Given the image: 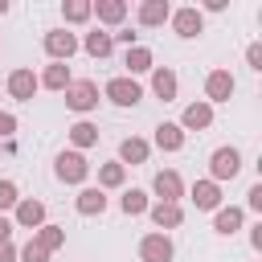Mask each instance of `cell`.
Segmentation results:
<instances>
[{
    "label": "cell",
    "instance_id": "38",
    "mask_svg": "<svg viewBox=\"0 0 262 262\" xmlns=\"http://www.w3.org/2000/svg\"><path fill=\"white\" fill-rule=\"evenodd\" d=\"M0 262H16V246H12V242L0 246Z\"/></svg>",
    "mask_w": 262,
    "mask_h": 262
},
{
    "label": "cell",
    "instance_id": "2",
    "mask_svg": "<svg viewBox=\"0 0 262 262\" xmlns=\"http://www.w3.org/2000/svg\"><path fill=\"white\" fill-rule=\"evenodd\" d=\"M53 176L61 180V184H82L86 176H90V164H86V156L82 151H57V160H53Z\"/></svg>",
    "mask_w": 262,
    "mask_h": 262
},
{
    "label": "cell",
    "instance_id": "22",
    "mask_svg": "<svg viewBox=\"0 0 262 262\" xmlns=\"http://www.w3.org/2000/svg\"><path fill=\"white\" fill-rule=\"evenodd\" d=\"M90 16H98L102 25H123L127 4H123V0H94V4H90Z\"/></svg>",
    "mask_w": 262,
    "mask_h": 262
},
{
    "label": "cell",
    "instance_id": "10",
    "mask_svg": "<svg viewBox=\"0 0 262 262\" xmlns=\"http://www.w3.org/2000/svg\"><path fill=\"white\" fill-rule=\"evenodd\" d=\"M151 192H156L160 201H168V205H180V196H184V180H180V172H172V168L156 172V180H151Z\"/></svg>",
    "mask_w": 262,
    "mask_h": 262
},
{
    "label": "cell",
    "instance_id": "28",
    "mask_svg": "<svg viewBox=\"0 0 262 262\" xmlns=\"http://www.w3.org/2000/svg\"><path fill=\"white\" fill-rule=\"evenodd\" d=\"M123 180H127V168H123L119 160L98 168V188H102V192H106V188H123Z\"/></svg>",
    "mask_w": 262,
    "mask_h": 262
},
{
    "label": "cell",
    "instance_id": "37",
    "mask_svg": "<svg viewBox=\"0 0 262 262\" xmlns=\"http://www.w3.org/2000/svg\"><path fill=\"white\" fill-rule=\"evenodd\" d=\"M250 246H254V250H262V221L250 229Z\"/></svg>",
    "mask_w": 262,
    "mask_h": 262
},
{
    "label": "cell",
    "instance_id": "12",
    "mask_svg": "<svg viewBox=\"0 0 262 262\" xmlns=\"http://www.w3.org/2000/svg\"><path fill=\"white\" fill-rule=\"evenodd\" d=\"M176 90H180L176 70H172V66H156V70H151V94H156L160 102H172V98H176Z\"/></svg>",
    "mask_w": 262,
    "mask_h": 262
},
{
    "label": "cell",
    "instance_id": "24",
    "mask_svg": "<svg viewBox=\"0 0 262 262\" xmlns=\"http://www.w3.org/2000/svg\"><path fill=\"white\" fill-rule=\"evenodd\" d=\"M33 242L45 250V254H53V250H61L66 246V225H41V229H33Z\"/></svg>",
    "mask_w": 262,
    "mask_h": 262
},
{
    "label": "cell",
    "instance_id": "27",
    "mask_svg": "<svg viewBox=\"0 0 262 262\" xmlns=\"http://www.w3.org/2000/svg\"><path fill=\"white\" fill-rule=\"evenodd\" d=\"M119 209H123L127 217H139V213H147V209H151V201H147V192H143V188H127V192L119 196Z\"/></svg>",
    "mask_w": 262,
    "mask_h": 262
},
{
    "label": "cell",
    "instance_id": "20",
    "mask_svg": "<svg viewBox=\"0 0 262 262\" xmlns=\"http://www.w3.org/2000/svg\"><path fill=\"white\" fill-rule=\"evenodd\" d=\"M123 66H127V78H135V74L156 70V57H151V49H147V45H131V49L123 53Z\"/></svg>",
    "mask_w": 262,
    "mask_h": 262
},
{
    "label": "cell",
    "instance_id": "16",
    "mask_svg": "<svg viewBox=\"0 0 262 262\" xmlns=\"http://www.w3.org/2000/svg\"><path fill=\"white\" fill-rule=\"evenodd\" d=\"M147 217H151V225H156V229H164V233H168V229H176V225L184 221V209H180V205H168V201H156V205L147 209Z\"/></svg>",
    "mask_w": 262,
    "mask_h": 262
},
{
    "label": "cell",
    "instance_id": "36",
    "mask_svg": "<svg viewBox=\"0 0 262 262\" xmlns=\"http://www.w3.org/2000/svg\"><path fill=\"white\" fill-rule=\"evenodd\" d=\"M111 41H123V45L131 49V45H135V33H131V29H123V33H111Z\"/></svg>",
    "mask_w": 262,
    "mask_h": 262
},
{
    "label": "cell",
    "instance_id": "19",
    "mask_svg": "<svg viewBox=\"0 0 262 262\" xmlns=\"http://www.w3.org/2000/svg\"><path fill=\"white\" fill-rule=\"evenodd\" d=\"M74 209H78L82 217H102V213H106V192H102V188H82V192L74 196Z\"/></svg>",
    "mask_w": 262,
    "mask_h": 262
},
{
    "label": "cell",
    "instance_id": "14",
    "mask_svg": "<svg viewBox=\"0 0 262 262\" xmlns=\"http://www.w3.org/2000/svg\"><path fill=\"white\" fill-rule=\"evenodd\" d=\"M37 90H41V86H37V74H33V70H25V66H20V70H12V74H8V94H12V98L29 102Z\"/></svg>",
    "mask_w": 262,
    "mask_h": 262
},
{
    "label": "cell",
    "instance_id": "15",
    "mask_svg": "<svg viewBox=\"0 0 262 262\" xmlns=\"http://www.w3.org/2000/svg\"><path fill=\"white\" fill-rule=\"evenodd\" d=\"M147 156H151V143L147 139H139V135H127L123 143H119V164L127 168H135V164H147Z\"/></svg>",
    "mask_w": 262,
    "mask_h": 262
},
{
    "label": "cell",
    "instance_id": "9",
    "mask_svg": "<svg viewBox=\"0 0 262 262\" xmlns=\"http://www.w3.org/2000/svg\"><path fill=\"white\" fill-rule=\"evenodd\" d=\"M209 127H213V106H209L205 98L188 102V106H184V115H180V131L188 135V131H209Z\"/></svg>",
    "mask_w": 262,
    "mask_h": 262
},
{
    "label": "cell",
    "instance_id": "25",
    "mask_svg": "<svg viewBox=\"0 0 262 262\" xmlns=\"http://www.w3.org/2000/svg\"><path fill=\"white\" fill-rule=\"evenodd\" d=\"M70 143H74V151H86V147H94V143H98V127H94L90 119H78V123L70 127Z\"/></svg>",
    "mask_w": 262,
    "mask_h": 262
},
{
    "label": "cell",
    "instance_id": "11",
    "mask_svg": "<svg viewBox=\"0 0 262 262\" xmlns=\"http://www.w3.org/2000/svg\"><path fill=\"white\" fill-rule=\"evenodd\" d=\"M12 225H20V229H41V225H45V205L33 201V196H20L16 209H12Z\"/></svg>",
    "mask_w": 262,
    "mask_h": 262
},
{
    "label": "cell",
    "instance_id": "5",
    "mask_svg": "<svg viewBox=\"0 0 262 262\" xmlns=\"http://www.w3.org/2000/svg\"><path fill=\"white\" fill-rule=\"evenodd\" d=\"M41 45H45V53L53 57V61H70L82 45H78V37L70 33V29H49L45 37H41Z\"/></svg>",
    "mask_w": 262,
    "mask_h": 262
},
{
    "label": "cell",
    "instance_id": "17",
    "mask_svg": "<svg viewBox=\"0 0 262 262\" xmlns=\"http://www.w3.org/2000/svg\"><path fill=\"white\" fill-rule=\"evenodd\" d=\"M242 221H246V213H242L237 205H221V209L213 213V233H221V237H233V233L242 229Z\"/></svg>",
    "mask_w": 262,
    "mask_h": 262
},
{
    "label": "cell",
    "instance_id": "29",
    "mask_svg": "<svg viewBox=\"0 0 262 262\" xmlns=\"http://www.w3.org/2000/svg\"><path fill=\"white\" fill-rule=\"evenodd\" d=\"M61 16H66V25H86L90 20V0H61Z\"/></svg>",
    "mask_w": 262,
    "mask_h": 262
},
{
    "label": "cell",
    "instance_id": "6",
    "mask_svg": "<svg viewBox=\"0 0 262 262\" xmlns=\"http://www.w3.org/2000/svg\"><path fill=\"white\" fill-rule=\"evenodd\" d=\"M102 94L115 102V106H135L139 98H143V86L135 82V78H127V74H119V78H111L106 86H102Z\"/></svg>",
    "mask_w": 262,
    "mask_h": 262
},
{
    "label": "cell",
    "instance_id": "23",
    "mask_svg": "<svg viewBox=\"0 0 262 262\" xmlns=\"http://www.w3.org/2000/svg\"><path fill=\"white\" fill-rule=\"evenodd\" d=\"M78 45H82V49H86L90 57H98V61L115 53V41H111V33H102V29H94V33H86V37H82Z\"/></svg>",
    "mask_w": 262,
    "mask_h": 262
},
{
    "label": "cell",
    "instance_id": "13",
    "mask_svg": "<svg viewBox=\"0 0 262 262\" xmlns=\"http://www.w3.org/2000/svg\"><path fill=\"white\" fill-rule=\"evenodd\" d=\"M188 196H192V205L201 213H217L221 209V184H213V180H196Z\"/></svg>",
    "mask_w": 262,
    "mask_h": 262
},
{
    "label": "cell",
    "instance_id": "1",
    "mask_svg": "<svg viewBox=\"0 0 262 262\" xmlns=\"http://www.w3.org/2000/svg\"><path fill=\"white\" fill-rule=\"evenodd\" d=\"M61 94H66V106H70L74 115H90V111H98V82H90V78L70 82Z\"/></svg>",
    "mask_w": 262,
    "mask_h": 262
},
{
    "label": "cell",
    "instance_id": "4",
    "mask_svg": "<svg viewBox=\"0 0 262 262\" xmlns=\"http://www.w3.org/2000/svg\"><path fill=\"white\" fill-rule=\"evenodd\" d=\"M237 172H242V151H237V147H217V151L209 156V180H213V184L233 180Z\"/></svg>",
    "mask_w": 262,
    "mask_h": 262
},
{
    "label": "cell",
    "instance_id": "32",
    "mask_svg": "<svg viewBox=\"0 0 262 262\" xmlns=\"http://www.w3.org/2000/svg\"><path fill=\"white\" fill-rule=\"evenodd\" d=\"M246 66H250V70H254V74H258V70H262V41H254V45H250V49H246Z\"/></svg>",
    "mask_w": 262,
    "mask_h": 262
},
{
    "label": "cell",
    "instance_id": "39",
    "mask_svg": "<svg viewBox=\"0 0 262 262\" xmlns=\"http://www.w3.org/2000/svg\"><path fill=\"white\" fill-rule=\"evenodd\" d=\"M4 12H8V0H0V16H4Z\"/></svg>",
    "mask_w": 262,
    "mask_h": 262
},
{
    "label": "cell",
    "instance_id": "3",
    "mask_svg": "<svg viewBox=\"0 0 262 262\" xmlns=\"http://www.w3.org/2000/svg\"><path fill=\"white\" fill-rule=\"evenodd\" d=\"M168 25H172V33H176V37H184V41H192V37H201V33H205V12H201L196 4H184V8H172V16H168Z\"/></svg>",
    "mask_w": 262,
    "mask_h": 262
},
{
    "label": "cell",
    "instance_id": "18",
    "mask_svg": "<svg viewBox=\"0 0 262 262\" xmlns=\"http://www.w3.org/2000/svg\"><path fill=\"white\" fill-rule=\"evenodd\" d=\"M135 16H139V25H143V29H160V25L172 16V4H168V0H143Z\"/></svg>",
    "mask_w": 262,
    "mask_h": 262
},
{
    "label": "cell",
    "instance_id": "31",
    "mask_svg": "<svg viewBox=\"0 0 262 262\" xmlns=\"http://www.w3.org/2000/svg\"><path fill=\"white\" fill-rule=\"evenodd\" d=\"M16 258H20V262H49V254H45L37 242H29L25 250H16Z\"/></svg>",
    "mask_w": 262,
    "mask_h": 262
},
{
    "label": "cell",
    "instance_id": "34",
    "mask_svg": "<svg viewBox=\"0 0 262 262\" xmlns=\"http://www.w3.org/2000/svg\"><path fill=\"white\" fill-rule=\"evenodd\" d=\"M246 201H250V209H254V213H262V184H254V188L246 192Z\"/></svg>",
    "mask_w": 262,
    "mask_h": 262
},
{
    "label": "cell",
    "instance_id": "21",
    "mask_svg": "<svg viewBox=\"0 0 262 262\" xmlns=\"http://www.w3.org/2000/svg\"><path fill=\"white\" fill-rule=\"evenodd\" d=\"M74 82V74H70V66L66 61H49L45 66V74L37 78V86H45V90H66Z\"/></svg>",
    "mask_w": 262,
    "mask_h": 262
},
{
    "label": "cell",
    "instance_id": "30",
    "mask_svg": "<svg viewBox=\"0 0 262 262\" xmlns=\"http://www.w3.org/2000/svg\"><path fill=\"white\" fill-rule=\"evenodd\" d=\"M16 201H20L16 184H12V180H0V213H4V209H16Z\"/></svg>",
    "mask_w": 262,
    "mask_h": 262
},
{
    "label": "cell",
    "instance_id": "33",
    "mask_svg": "<svg viewBox=\"0 0 262 262\" xmlns=\"http://www.w3.org/2000/svg\"><path fill=\"white\" fill-rule=\"evenodd\" d=\"M12 135H16V119L8 111H0V139H12Z\"/></svg>",
    "mask_w": 262,
    "mask_h": 262
},
{
    "label": "cell",
    "instance_id": "26",
    "mask_svg": "<svg viewBox=\"0 0 262 262\" xmlns=\"http://www.w3.org/2000/svg\"><path fill=\"white\" fill-rule=\"evenodd\" d=\"M156 147H160V151H180V147H184L180 123H160V127H156Z\"/></svg>",
    "mask_w": 262,
    "mask_h": 262
},
{
    "label": "cell",
    "instance_id": "7",
    "mask_svg": "<svg viewBox=\"0 0 262 262\" xmlns=\"http://www.w3.org/2000/svg\"><path fill=\"white\" fill-rule=\"evenodd\" d=\"M233 90H237V78L229 70H209V78H205V102L209 106L213 102H229Z\"/></svg>",
    "mask_w": 262,
    "mask_h": 262
},
{
    "label": "cell",
    "instance_id": "8",
    "mask_svg": "<svg viewBox=\"0 0 262 262\" xmlns=\"http://www.w3.org/2000/svg\"><path fill=\"white\" fill-rule=\"evenodd\" d=\"M172 254H176V246H172L168 233H147V237H139V262H172Z\"/></svg>",
    "mask_w": 262,
    "mask_h": 262
},
{
    "label": "cell",
    "instance_id": "35",
    "mask_svg": "<svg viewBox=\"0 0 262 262\" xmlns=\"http://www.w3.org/2000/svg\"><path fill=\"white\" fill-rule=\"evenodd\" d=\"M12 229H16V225H12V221L0 213V246H8V242H12Z\"/></svg>",
    "mask_w": 262,
    "mask_h": 262
}]
</instances>
